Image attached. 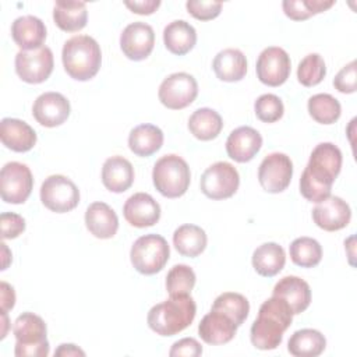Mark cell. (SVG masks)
Masks as SVG:
<instances>
[{
    "mask_svg": "<svg viewBox=\"0 0 357 357\" xmlns=\"http://www.w3.org/2000/svg\"><path fill=\"white\" fill-rule=\"evenodd\" d=\"M342 169V152L332 142L318 144L300 177V192L310 202H319L331 195L332 184Z\"/></svg>",
    "mask_w": 357,
    "mask_h": 357,
    "instance_id": "obj_1",
    "label": "cell"
},
{
    "mask_svg": "<svg viewBox=\"0 0 357 357\" xmlns=\"http://www.w3.org/2000/svg\"><path fill=\"white\" fill-rule=\"evenodd\" d=\"M293 321V312L289 304L276 296L262 303L257 319L250 329V337L254 347L259 350H273L282 340L283 333Z\"/></svg>",
    "mask_w": 357,
    "mask_h": 357,
    "instance_id": "obj_2",
    "label": "cell"
},
{
    "mask_svg": "<svg viewBox=\"0 0 357 357\" xmlns=\"http://www.w3.org/2000/svg\"><path fill=\"white\" fill-rule=\"evenodd\" d=\"M197 314V305L190 294L170 296L153 305L146 317L148 326L160 336H173L191 325Z\"/></svg>",
    "mask_w": 357,
    "mask_h": 357,
    "instance_id": "obj_3",
    "label": "cell"
},
{
    "mask_svg": "<svg viewBox=\"0 0 357 357\" xmlns=\"http://www.w3.org/2000/svg\"><path fill=\"white\" fill-rule=\"evenodd\" d=\"M61 60L66 73L73 79L88 81L93 78L100 68V46L89 35H75L64 43Z\"/></svg>",
    "mask_w": 357,
    "mask_h": 357,
    "instance_id": "obj_4",
    "label": "cell"
},
{
    "mask_svg": "<svg viewBox=\"0 0 357 357\" xmlns=\"http://www.w3.org/2000/svg\"><path fill=\"white\" fill-rule=\"evenodd\" d=\"M17 357H46L50 351L45 321L33 312H22L14 321Z\"/></svg>",
    "mask_w": 357,
    "mask_h": 357,
    "instance_id": "obj_5",
    "label": "cell"
},
{
    "mask_svg": "<svg viewBox=\"0 0 357 357\" xmlns=\"http://www.w3.org/2000/svg\"><path fill=\"white\" fill-rule=\"evenodd\" d=\"M155 188L166 198H178L190 187L191 173L187 162L174 153L165 155L156 160L152 170Z\"/></svg>",
    "mask_w": 357,
    "mask_h": 357,
    "instance_id": "obj_6",
    "label": "cell"
},
{
    "mask_svg": "<svg viewBox=\"0 0 357 357\" xmlns=\"http://www.w3.org/2000/svg\"><path fill=\"white\" fill-rule=\"evenodd\" d=\"M170 248L160 234H145L138 237L130 251V259L137 272L142 275H155L167 264Z\"/></svg>",
    "mask_w": 357,
    "mask_h": 357,
    "instance_id": "obj_7",
    "label": "cell"
},
{
    "mask_svg": "<svg viewBox=\"0 0 357 357\" xmlns=\"http://www.w3.org/2000/svg\"><path fill=\"white\" fill-rule=\"evenodd\" d=\"M40 201L49 211L66 213L78 205L79 190L68 177L53 174L40 185Z\"/></svg>",
    "mask_w": 357,
    "mask_h": 357,
    "instance_id": "obj_8",
    "label": "cell"
},
{
    "mask_svg": "<svg viewBox=\"0 0 357 357\" xmlns=\"http://www.w3.org/2000/svg\"><path fill=\"white\" fill-rule=\"evenodd\" d=\"M240 185L237 169L227 162L211 165L201 176L199 187L204 195L211 199H226L236 194Z\"/></svg>",
    "mask_w": 357,
    "mask_h": 357,
    "instance_id": "obj_9",
    "label": "cell"
},
{
    "mask_svg": "<svg viewBox=\"0 0 357 357\" xmlns=\"http://www.w3.org/2000/svg\"><path fill=\"white\" fill-rule=\"evenodd\" d=\"M33 177L29 167L20 162H8L0 172V194L7 204H24L32 192Z\"/></svg>",
    "mask_w": 357,
    "mask_h": 357,
    "instance_id": "obj_10",
    "label": "cell"
},
{
    "mask_svg": "<svg viewBox=\"0 0 357 357\" xmlns=\"http://www.w3.org/2000/svg\"><path fill=\"white\" fill-rule=\"evenodd\" d=\"M198 95L197 79L188 73H173L159 86L158 96L163 106L180 110L190 106Z\"/></svg>",
    "mask_w": 357,
    "mask_h": 357,
    "instance_id": "obj_11",
    "label": "cell"
},
{
    "mask_svg": "<svg viewBox=\"0 0 357 357\" xmlns=\"http://www.w3.org/2000/svg\"><path fill=\"white\" fill-rule=\"evenodd\" d=\"M53 66V53L47 46L33 50H20L15 54V73L28 84L45 82L50 77Z\"/></svg>",
    "mask_w": 357,
    "mask_h": 357,
    "instance_id": "obj_12",
    "label": "cell"
},
{
    "mask_svg": "<svg viewBox=\"0 0 357 357\" xmlns=\"http://www.w3.org/2000/svg\"><path fill=\"white\" fill-rule=\"evenodd\" d=\"M293 176V162L282 152H273L264 158L258 167V181L261 187L272 194L284 191Z\"/></svg>",
    "mask_w": 357,
    "mask_h": 357,
    "instance_id": "obj_13",
    "label": "cell"
},
{
    "mask_svg": "<svg viewBox=\"0 0 357 357\" xmlns=\"http://www.w3.org/2000/svg\"><path fill=\"white\" fill-rule=\"evenodd\" d=\"M291 63L287 52L278 46L264 49L257 60L255 71L258 79L268 86L284 84L290 75Z\"/></svg>",
    "mask_w": 357,
    "mask_h": 357,
    "instance_id": "obj_14",
    "label": "cell"
},
{
    "mask_svg": "<svg viewBox=\"0 0 357 357\" xmlns=\"http://www.w3.org/2000/svg\"><path fill=\"white\" fill-rule=\"evenodd\" d=\"M153 45V28L141 21L127 25L120 35V47L124 56L134 61L145 60L152 53Z\"/></svg>",
    "mask_w": 357,
    "mask_h": 357,
    "instance_id": "obj_15",
    "label": "cell"
},
{
    "mask_svg": "<svg viewBox=\"0 0 357 357\" xmlns=\"http://www.w3.org/2000/svg\"><path fill=\"white\" fill-rule=\"evenodd\" d=\"M351 219V209L349 204L340 197L329 195L317 202L312 209L314 223L326 231H336L346 227Z\"/></svg>",
    "mask_w": 357,
    "mask_h": 357,
    "instance_id": "obj_16",
    "label": "cell"
},
{
    "mask_svg": "<svg viewBox=\"0 0 357 357\" xmlns=\"http://www.w3.org/2000/svg\"><path fill=\"white\" fill-rule=\"evenodd\" d=\"M70 112V102L59 92H45L39 95L32 106L35 120L49 128L61 126L68 119Z\"/></svg>",
    "mask_w": 357,
    "mask_h": 357,
    "instance_id": "obj_17",
    "label": "cell"
},
{
    "mask_svg": "<svg viewBox=\"0 0 357 357\" xmlns=\"http://www.w3.org/2000/svg\"><path fill=\"white\" fill-rule=\"evenodd\" d=\"M123 215L131 226L144 229L159 222L160 206L149 194L137 192L126 201L123 206Z\"/></svg>",
    "mask_w": 357,
    "mask_h": 357,
    "instance_id": "obj_18",
    "label": "cell"
},
{
    "mask_svg": "<svg viewBox=\"0 0 357 357\" xmlns=\"http://www.w3.org/2000/svg\"><path fill=\"white\" fill-rule=\"evenodd\" d=\"M261 134L248 126H241L233 130L226 139V152L234 162H250L261 149Z\"/></svg>",
    "mask_w": 357,
    "mask_h": 357,
    "instance_id": "obj_19",
    "label": "cell"
},
{
    "mask_svg": "<svg viewBox=\"0 0 357 357\" xmlns=\"http://www.w3.org/2000/svg\"><path fill=\"white\" fill-rule=\"evenodd\" d=\"M237 325L231 318H229L226 314L211 310L199 322L198 325V335L199 337L212 346H219L229 343L236 332Z\"/></svg>",
    "mask_w": 357,
    "mask_h": 357,
    "instance_id": "obj_20",
    "label": "cell"
},
{
    "mask_svg": "<svg viewBox=\"0 0 357 357\" xmlns=\"http://www.w3.org/2000/svg\"><path fill=\"white\" fill-rule=\"evenodd\" d=\"M272 296L283 298L293 315L305 311L311 303V289L310 284L298 276H284L273 287Z\"/></svg>",
    "mask_w": 357,
    "mask_h": 357,
    "instance_id": "obj_21",
    "label": "cell"
},
{
    "mask_svg": "<svg viewBox=\"0 0 357 357\" xmlns=\"http://www.w3.org/2000/svg\"><path fill=\"white\" fill-rule=\"evenodd\" d=\"M0 138L3 145L14 152H28L36 144L35 130L24 120L11 117L1 120Z\"/></svg>",
    "mask_w": 357,
    "mask_h": 357,
    "instance_id": "obj_22",
    "label": "cell"
},
{
    "mask_svg": "<svg viewBox=\"0 0 357 357\" xmlns=\"http://www.w3.org/2000/svg\"><path fill=\"white\" fill-rule=\"evenodd\" d=\"M11 36L21 50H33L43 46L46 39V26L35 15H22L14 20Z\"/></svg>",
    "mask_w": 357,
    "mask_h": 357,
    "instance_id": "obj_23",
    "label": "cell"
},
{
    "mask_svg": "<svg viewBox=\"0 0 357 357\" xmlns=\"http://www.w3.org/2000/svg\"><path fill=\"white\" fill-rule=\"evenodd\" d=\"M85 225L96 238H112L119 229L116 212L105 202H93L85 211Z\"/></svg>",
    "mask_w": 357,
    "mask_h": 357,
    "instance_id": "obj_24",
    "label": "cell"
},
{
    "mask_svg": "<svg viewBox=\"0 0 357 357\" xmlns=\"http://www.w3.org/2000/svg\"><path fill=\"white\" fill-rule=\"evenodd\" d=\"M102 183L112 192H124L134 183V167L123 156H112L102 167Z\"/></svg>",
    "mask_w": 357,
    "mask_h": 357,
    "instance_id": "obj_25",
    "label": "cell"
},
{
    "mask_svg": "<svg viewBox=\"0 0 357 357\" xmlns=\"http://www.w3.org/2000/svg\"><path fill=\"white\" fill-rule=\"evenodd\" d=\"M212 68L220 81L236 82L247 74V59L238 49H223L215 56Z\"/></svg>",
    "mask_w": 357,
    "mask_h": 357,
    "instance_id": "obj_26",
    "label": "cell"
},
{
    "mask_svg": "<svg viewBox=\"0 0 357 357\" xmlns=\"http://www.w3.org/2000/svg\"><path fill=\"white\" fill-rule=\"evenodd\" d=\"M163 42L170 53L176 56H184L195 46L197 32L190 22L184 20H176L165 26Z\"/></svg>",
    "mask_w": 357,
    "mask_h": 357,
    "instance_id": "obj_27",
    "label": "cell"
},
{
    "mask_svg": "<svg viewBox=\"0 0 357 357\" xmlns=\"http://www.w3.org/2000/svg\"><path fill=\"white\" fill-rule=\"evenodd\" d=\"M53 20L66 32H77L85 28L88 21L86 4L84 1L59 0L54 3Z\"/></svg>",
    "mask_w": 357,
    "mask_h": 357,
    "instance_id": "obj_28",
    "label": "cell"
},
{
    "mask_svg": "<svg viewBox=\"0 0 357 357\" xmlns=\"http://www.w3.org/2000/svg\"><path fill=\"white\" fill-rule=\"evenodd\" d=\"M286 262V254L278 243H264L252 252V266L255 272L265 278L278 275Z\"/></svg>",
    "mask_w": 357,
    "mask_h": 357,
    "instance_id": "obj_29",
    "label": "cell"
},
{
    "mask_svg": "<svg viewBox=\"0 0 357 357\" xmlns=\"http://www.w3.org/2000/svg\"><path fill=\"white\" fill-rule=\"evenodd\" d=\"M163 145V132L153 124H139L130 131L128 146L137 156L146 158L158 152Z\"/></svg>",
    "mask_w": 357,
    "mask_h": 357,
    "instance_id": "obj_30",
    "label": "cell"
},
{
    "mask_svg": "<svg viewBox=\"0 0 357 357\" xmlns=\"http://www.w3.org/2000/svg\"><path fill=\"white\" fill-rule=\"evenodd\" d=\"M208 237L204 229L197 225H181L173 233V244L183 257L195 258L206 248Z\"/></svg>",
    "mask_w": 357,
    "mask_h": 357,
    "instance_id": "obj_31",
    "label": "cell"
},
{
    "mask_svg": "<svg viewBox=\"0 0 357 357\" xmlns=\"http://www.w3.org/2000/svg\"><path fill=\"white\" fill-rule=\"evenodd\" d=\"M325 347V336L319 331L310 328L296 331L287 342V350L294 357H317Z\"/></svg>",
    "mask_w": 357,
    "mask_h": 357,
    "instance_id": "obj_32",
    "label": "cell"
},
{
    "mask_svg": "<svg viewBox=\"0 0 357 357\" xmlns=\"http://www.w3.org/2000/svg\"><path fill=\"white\" fill-rule=\"evenodd\" d=\"M223 128L220 114L209 107L197 109L188 119L190 132L201 141H211L216 138Z\"/></svg>",
    "mask_w": 357,
    "mask_h": 357,
    "instance_id": "obj_33",
    "label": "cell"
},
{
    "mask_svg": "<svg viewBox=\"0 0 357 357\" xmlns=\"http://www.w3.org/2000/svg\"><path fill=\"white\" fill-rule=\"evenodd\" d=\"M291 261L301 268H314L322 259L321 244L311 237H298L289 247Z\"/></svg>",
    "mask_w": 357,
    "mask_h": 357,
    "instance_id": "obj_34",
    "label": "cell"
},
{
    "mask_svg": "<svg viewBox=\"0 0 357 357\" xmlns=\"http://www.w3.org/2000/svg\"><path fill=\"white\" fill-rule=\"evenodd\" d=\"M310 116L321 124H333L342 113V106L336 98L329 93H317L308 99Z\"/></svg>",
    "mask_w": 357,
    "mask_h": 357,
    "instance_id": "obj_35",
    "label": "cell"
},
{
    "mask_svg": "<svg viewBox=\"0 0 357 357\" xmlns=\"http://www.w3.org/2000/svg\"><path fill=\"white\" fill-rule=\"evenodd\" d=\"M211 310H216V311L226 314L229 318H231L234 321V324L237 326H240L248 317L250 303L240 293L226 291V293L219 294L215 298Z\"/></svg>",
    "mask_w": 357,
    "mask_h": 357,
    "instance_id": "obj_36",
    "label": "cell"
},
{
    "mask_svg": "<svg viewBox=\"0 0 357 357\" xmlns=\"http://www.w3.org/2000/svg\"><path fill=\"white\" fill-rule=\"evenodd\" d=\"M335 4V0H284V14L293 21H303L315 14L324 13Z\"/></svg>",
    "mask_w": 357,
    "mask_h": 357,
    "instance_id": "obj_37",
    "label": "cell"
},
{
    "mask_svg": "<svg viewBox=\"0 0 357 357\" xmlns=\"http://www.w3.org/2000/svg\"><path fill=\"white\" fill-rule=\"evenodd\" d=\"M195 272L184 264L174 265L166 276V290L170 296L190 294L195 286Z\"/></svg>",
    "mask_w": 357,
    "mask_h": 357,
    "instance_id": "obj_38",
    "label": "cell"
},
{
    "mask_svg": "<svg viewBox=\"0 0 357 357\" xmlns=\"http://www.w3.org/2000/svg\"><path fill=\"white\" fill-rule=\"evenodd\" d=\"M326 74L324 59L318 53L307 54L297 67V79L304 86L318 85Z\"/></svg>",
    "mask_w": 357,
    "mask_h": 357,
    "instance_id": "obj_39",
    "label": "cell"
},
{
    "mask_svg": "<svg viewBox=\"0 0 357 357\" xmlns=\"http://www.w3.org/2000/svg\"><path fill=\"white\" fill-rule=\"evenodd\" d=\"M254 110L257 117L264 123H275L279 119H282L284 107L283 102L279 96L273 93H264L261 95L255 103Z\"/></svg>",
    "mask_w": 357,
    "mask_h": 357,
    "instance_id": "obj_40",
    "label": "cell"
},
{
    "mask_svg": "<svg viewBox=\"0 0 357 357\" xmlns=\"http://www.w3.org/2000/svg\"><path fill=\"white\" fill-rule=\"evenodd\" d=\"M185 7L188 13L199 20V21H209L216 18L222 11V3L220 1H205V0H188L185 3Z\"/></svg>",
    "mask_w": 357,
    "mask_h": 357,
    "instance_id": "obj_41",
    "label": "cell"
},
{
    "mask_svg": "<svg viewBox=\"0 0 357 357\" xmlns=\"http://www.w3.org/2000/svg\"><path fill=\"white\" fill-rule=\"evenodd\" d=\"M357 63L356 60L346 64L333 78V86L342 93H353L357 89Z\"/></svg>",
    "mask_w": 357,
    "mask_h": 357,
    "instance_id": "obj_42",
    "label": "cell"
},
{
    "mask_svg": "<svg viewBox=\"0 0 357 357\" xmlns=\"http://www.w3.org/2000/svg\"><path fill=\"white\" fill-rule=\"evenodd\" d=\"M1 238H15L25 230V219L14 212H3L0 215Z\"/></svg>",
    "mask_w": 357,
    "mask_h": 357,
    "instance_id": "obj_43",
    "label": "cell"
},
{
    "mask_svg": "<svg viewBox=\"0 0 357 357\" xmlns=\"http://www.w3.org/2000/svg\"><path fill=\"white\" fill-rule=\"evenodd\" d=\"M201 354H202V346L194 337H184L174 342L169 351L170 357H180V356L198 357Z\"/></svg>",
    "mask_w": 357,
    "mask_h": 357,
    "instance_id": "obj_44",
    "label": "cell"
},
{
    "mask_svg": "<svg viewBox=\"0 0 357 357\" xmlns=\"http://www.w3.org/2000/svg\"><path fill=\"white\" fill-rule=\"evenodd\" d=\"M124 6L127 8H130L132 13L139 14V15H149L152 13H155L158 10V7L160 6L159 0H134V1H124Z\"/></svg>",
    "mask_w": 357,
    "mask_h": 357,
    "instance_id": "obj_45",
    "label": "cell"
},
{
    "mask_svg": "<svg viewBox=\"0 0 357 357\" xmlns=\"http://www.w3.org/2000/svg\"><path fill=\"white\" fill-rule=\"evenodd\" d=\"M0 301H1V312H7L15 304V291L13 286L6 282L0 283Z\"/></svg>",
    "mask_w": 357,
    "mask_h": 357,
    "instance_id": "obj_46",
    "label": "cell"
},
{
    "mask_svg": "<svg viewBox=\"0 0 357 357\" xmlns=\"http://www.w3.org/2000/svg\"><path fill=\"white\" fill-rule=\"evenodd\" d=\"M54 356L59 357H70V356H85V351L81 350L78 346L73 344V343H63L60 344L56 350H54Z\"/></svg>",
    "mask_w": 357,
    "mask_h": 357,
    "instance_id": "obj_47",
    "label": "cell"
},
{
    "mask_svg": "<svg viewBox=\"0 0 357 357\" xmlns=\"http://www.w3.org/2000/svg\"><path fill=\"white\" fill-rule=\"evenodd\" d=\"M350 245H353V244H349V241L346 240V241H344V247H346V248H349ZM353 257H354V252H353V250L350 248V251H349V258H350V264H351V265H354V262H353Z\"/></svg>",
    "mask_w": 357,
    "mask_h": 357,
    "instance_id": "obj_48",
    "label": "cell"
}]
</instances>
